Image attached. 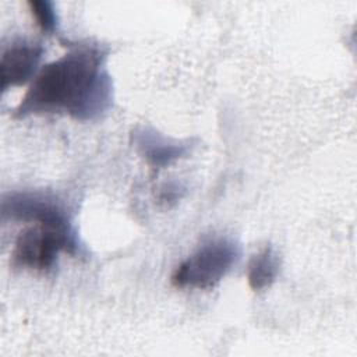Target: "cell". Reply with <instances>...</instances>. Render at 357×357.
<instances>
[{"mask_svg":"<svg viewBox=\"0 0 357 357\" xmlns=\"http://www.w3.org/2000/svg\"><path fill=\"white\" fill-rule=\"evenodd\" d=\"M105 61L106 50L96 43L68 45L67 53L43 66L35 75L14 117L63 113L78 121L99 119L113 100L112 78Z\"/></svg>","mask_w":357,"mask_h":357,"instance_id":"6da1fadb","label":"cell"},{"mask_svg":"<svg viewBox=\"0 0 357 357\" xmlns=\"http://www.w3.org/2000/svg\"><path fill=\"white\" fill-rule=\"evenodd\" d=\"M78 247L73 227L33 225L18 234L10 265L14 269L46 272L53 268L60 252L75 255Z\"/></svg>","mask_w":357,"mask_h":357,"instance_id":"3957f363","label":"cell"},{"mask_svg":"<svg viewBox=\"0 0 357 357\" xmlns=\"http://www.w3.org/2000/svg\"><path fill=\"white\" fill-rule=\"evenodd\" d=\"M240 254V245L231 238L208 240L176 268L172 284L180 289H212L231 271Z\"/></svg>","mask_w":357,"mask_h":357,"instance_id":"7a4b0ae2","label":"cell"},{"mask_svg":"<svg viewBox=\"0 0 357 357\" xmlns=\"http://www.w3.org/2000/svg\"><path fill=\"white\" fill-rule=\"evenodd\" d=\"M43 47L38 42L15 40L7 46L0 59L1 91L6 92L11 86L26 84L35 73L42 59Z\"/></svg>","mask_w":357,"mask_h":357,"instance_id":"5b68a950","label":"cell"},{"mask_svg":"<svg viewBox=\"0 0 357 357\" xmlns=\"http://www.w3.org/2000/svg\"><path fill=\"white\" fill-rule=\"evenodd\" d=\"M1 215L4 219L32 225L71 227L68 212L53 194L43 191H18L3 195Z\"/></svg>","mask_w":357,"mask_h":357,"instance_id":"277c9868","label":"cell"},{"mask_svg":"<svg viewBox=\"0 0 357 357\" xmlns=\"http://www.w3.org/2000/svg\"><path fill=\"white\" fill-rule=\"evenodd\" d=\"M29 11L36 21V25L45 33H53L57 26V14L54 6L47 0H29Z\"/></svg>","mask_w":357,"mask_h":357,"instance_id":"ba28073f","label":"cell"},{"mask_svg":"<svg viewBox=\"0 0 357 357\" xmlns=\"http://www.w3.org/2000/svg\"><path fill=\"white\" fill-rule=\"evenodd\" d=\"M131 142L146 163L158 169L169 166L188 151L187 142L169 139L148 127L135 128L131 134Z\"/></svg>","mask_w":357,"mask_h":357,"instance_id":"8992f818","label":"cell"},{"mask_svg":"<svg viewBox=\"0 0 357 357\" xmlns=\"http://www.w3.org/2000/svg\"><path fill=\"white\" fill-rule=\"evenodd\" d=\"M280 258L272 245H266L254 254L247 266L248 286L254 291L268 289L279 276Z\"/></svg>","mask_w":357,"mask_h":357,"instance_id":"52a82bcc","label":"cell"}]
</instances>
